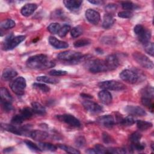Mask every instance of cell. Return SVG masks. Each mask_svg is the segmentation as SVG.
<instances>
[{
    "instance_id": "cell-1",
    "label": "cell",
    "mask_w": 154,
    "mask_h": 154,
    "mask_svg": "<svg viewBox=\"0 0 154 154\" xmlns=\"http://www.w3.org/2000/svg\"><path fill=\"white\" fill-rule=\"evenodd\" d=\"M28 67L32 69H47L55 66V63L49 60L45 54H37L30 57L26 62Z\"/></svg>"
},
{
    "instance_id": "cell-2",
    "label": "cell",
    "mask_w": 154,
    "mask_h": 154,
    "mask_svg": "<svg viewBox=\"0 0 154 154\" xmlns=\"http://www.w3.org/2000/svg\"><path fill=\"white\" fill-rule=\"evenodd\" d=\"M57 58L60 60L69 63H78L85 58V56L82 53L75 51H66L59 53Z\"/></svg>"
},
{
    "instance_id": "cell-3",
    "label": "cell",
    "mask_w": 154,
    "mask_h": 154,
    "mask_svg": "<svg viewBox=\"0 0 154 154\" xmlns=\"http://www.w3.org/2000/svg\"><path fill=\"white\" fill-rule=\"evenodd\" d=\"M86 67L88 71L93 73L108 71L105 61L99 59H94L87 61L86 63Z\"/></svg>"
},
{
    "instance_id": "cell-4",
    "label": "cell",
    "mask_w": 154,
    "mask_h": 154,
    "mask_svg": "<svg viewBox=\"0 0 154 154\" xmlns=\"http://www.w3.org/2000/svg\"><path fill=\"white\" fill-rule=\"evenodd\" d=\"M134 32L137 36L138 40L144 45L150 42L151 38V32L149 30L146 29L142 25H137L134 29Z\"/></svg>"
},
{
    "instance_id": "cell-5",
    "label": "cell",
    "mask_w": 154,
    "mask_h": 154,
    "mask_svg": "<svg viewBox=\"0 0 154 154\" xmlns=\"http://www.w3.org/2000/svg\"><path fill=\"white\" fill-rule=\"evenodd\" d=\"M26 37L25 35H18L14 37L13 34L8 35L3 44V49L4 50H11L22 42Z\"/></svg>"
},
{
    "instance_id": "cell-6",
    "label": "cell",
    "mask_w": 154,
    "mask_h": 154,
    "mask_svg": "<svg viewBox=\"0 0 154 154\" xmlns=\"http://www.w3.org/2000/svg\"><path fill=\"white\" fill-rule=\"evenodd\" d=\"M26 86V80L22 76H19L13 80L10 84L11 90L16 94L21 96L24 94Z\"/></svg>"
},
{
    "instance_id": "cell-7",
    "label": "cell",
    "mask_w": 154,
    "mask_h": 154,
    "mask_svg": "<svg viewBox=\"0 0 154 154\" xmlns=\"http://www.w3.org/2000/svg\"><path fill=\"white\" fill-rule=\"evenodd\" d=\"M98 86L103 89L114 91L123 90L126 88V85L125 84L115 80H108L100 82L98 84Z\"/></svg>"
},
{
    "instance_id": "cell-8",
    "label": "cell",
    "mask_w": 154,
    "mask_h": 154,
    "mask_svg": "<svg viewBox=\"0 0 154 154\" xmlns=\"http://www.w3.org/2000/svg\"><path fill=\"white\" fill-rule=\"evenodd\" d=\"M133 57L134 60L142 67L147 69H153V62L145 55L140 52H135L133 54Z\"/></svg>"
},
{
    "instance_id": "cell-9",
    "label": "cell",
    "mask_w": 154,
    "mask_h": 154,
    "mask_svg": "<svg viewBox=\"0 0 154 154\" xmlns=\"http://www.w3.org/2000/svg\"><path fill=\"white\" fill-rule=\"evenodd\" d=\"M57 118L61 122H63L72 127L79 128L81 126L79 120L71 114H64L62 115H57Z\"/></svg>"
},
{
    "instance_id": "cell-10",
    "label": "cell",
    "mask_w": 154,
    "mask_h": 154,
    "mask_svg": "<svg viewBox=\"0 0 154 154\" xmlns=\"http://www.w3.org/2000/svg\"><path fill=\"white\" fill-rule=\"evenodd\" d=\"M120 78L124 81L129 84H135L138 80V75L134 72L125 69L122 71L119 75Z\"/></svg>"
},
{
    "instance_id": "cell-11",
    "label": "cell",
    "mask_w": 154,
    "mask_h": 154,
    "mask_svg": "<svg viewBox=\"0 0 154 154\" xmlns=\"http://www.w3.org/2000/svg\"><path fill=\"white\" fill-rule=\"evenodd\" d=\"M1 128L8 132H10L13 134L18 135H22L23 134H26L28 131V128L26 126L23 127H18L16 125H9V124H5L2 123L1 124Z\"/></svg>"
},
{
    "instance_id": "cell-12",
    "label": "cell",
    "mask_w": 154,
    "mask_h": 154,
    "mask_svg": "<svg viewBox=\"0 0 154 154\" xmlns=\"http://www.w3.org/2000/svg\"><path fill=\"white\" fill-rule=\"evenodd\" d=\"M82 105L85 109L91 113H100L103 111V108L98 103L89 100L82 102Z\"/></svg>"
},
{
    "instance_id": "cell-13",
    "label": "cell",
    "mask_w": 154,
    "mask_h": 154,
    "mask_svg": "<svg viewBox=\"0 0 154 154\" xmlns=\"http://www.w3.org/2000/svg\"><path fill=\"white\" fill-rule=\"evenodd\" d=\"M85 16L87 20L91 24L97 25L100 19V14L93 9H88L85 11Z\"/></svg>"
},
{
    "instance_id": "cell-14",
    "label": "cell",
    "mask_w": 154,
    "mask_h": 154,
    "mask_svg": "<svg viewBox=\"0 0 154 154\" xmlns=\"http://www.w3.org/2000/svg\"><path fill=\"white\" fill-rule=\"evenodd\" d=\"M96 122L99 125L106 128H111L116 123L115 119L111 115H104L100 116L96 119Z\"/></svg>"
},
{
    "instance_id": "cell-15",
    "label": "cell",
    "mask_w": 154,
    "mask_h": 154,
    "mask_svg": "<svg viewBox=\"0 0 154 154\" xmlns=\"http://www.w3.org/2000/svg\"><path fill=\"white\" fill-rule=\"evenodd\" d=\"M108 70H113L117 68L119 65V59L114 54H110L106 57L105 60Z\"/></svg>"
},
{
    "instance_id": "cell-16",
    "label": "cell",
    "mask_w": 154,
    "mask_h": 154,
    "mask_svg": "<svg viewBox=\"0 0 154 154\" xmlns=\"http://www.w3.org/2000/svg\"><path fill=\"white\" fill-rule=\"evenodd\" d=\"M125 111L131 116H144L146 115V112L144 109L138 106L128 105L125 108Z\"/></svg>"
},
{
    "instance_id": "cell-17",
    "label": "cell",
    "mask_w": 154,
    "mask_h": 154,
    "mask_svg": "<svg viewBox=\"0 0 154 154\" xmlns=\"http://www.w3.org/2000/svg\"><path fill=\"white\" fill-rule=\"evenodd\" d=\"M28 136L36 141H43L48 138L49 134L48 133L43 131L34 130L30 131Z\"/></svg>"
},
{
    "instance_id": "cell-18",
    "label": "cell",
    "mask_w": 154,
    "mask_h": 154,
    "mask_svg": "<svg viewBox=\"0 0 154 154\" xmlns=\"http://www.w3.org/2000/svg\"><path fill=\"white\" fill-rule=\"evenodd\" d=\"M48 40L50 45L56 49H65L69 47V44L67 42L60 40L54 36H50Z\"/></svg>"
},
{
    "instance_id": "cell-19",
    "label": "cell",
    "mask_w": 154,
    "mask_h": 154,
    "mask_svg": "<svg viewBox=\"0 0 154 154\" xmlns=\"http://www.w3.org/2000/svg\"><path fill=\"white\" fill-rule=\"evenodd\" d=\"M98 97L100 102L105 105H109L112 102L111 94L106 90H101L98 93Z\"/></svg>"
},
{
    "instance_id": "cell-20",
    "label": "cell",
    "mask_w": 154,
    "mask_h": 154,
    "mask_svg": "<svg viewBox=\"0 0 154 154\" xmlns=\"http://www.w3.org/2000/svg\"><path fill=\"white\" fill-rule=\"evenodd\" d=\"M37 5L34 3H29L25 4L21 8V14L24 16H29L31 15L37 9Z\"/></svg>"
},
{
    "instance_id": "cell-21",
    "label": "cell",
    "mask_w": 154,
    "mask_h": 154,
    "mask_svg": "<svg viewBox=\"0 0 154 154\" xmlns=\"http://www.w3.org/2000/svg\"><path fill=\"white\" fill-rule=\"evenodd\" d=\"M63 3L65 7L70 11H76L78 10L82 3V1L79 0H66L63 1Z\"/></svg>"
},
{
    "instance_id": "cell-22",
    "label": "cell",
    "mask_w": 154,
    "mask_h": 154,
    "mask_svg": "<svg viewBox=\"0 0 154 154\" xmlns=\"http://www.w3.org/2000/svg\"><path fill=\"white\" fill-rule=\"evenodd\" d=\"M17 75V72L13 69L10 67L5 68L2 72V78L4 81H10Z\"/></svg>"
},
{
    "instance_id": "cell-23",
    "label": "cell",
    "mask_w": 154,
    "mask_h": 154,
    "mask_svg": "<svg viewBox=\"0 0 154 154\" xmlns=\"http://www.w3.org/2000/svg\"><path fill=\"white\" fill-rule=\"evenodd\" d=\"M115 19L113 16L108 13H106L103 16V22H102V27L105 29L110 28L114 23Z\"/></svg>"
},
{
    "instance_id": "cell-24",
    "label": "cell",
    "mask_w": 154,
    "mask_h": 154,
    "mask_svg": "<svg viewBox=\"0 0 154 154\" xmlns=\"http://www.w3.org/2000/svg\"><path fill=\"white\" fill-rule=\"evenodd\" d=\"M0 94H1V102L12 103V101H13L12 96L6 88L1 87L0 88Z\"/></svg>"
},
{
    "instance_id": "cell-25",
    "label": "cell",
    "mask_w": 154,
    "mask_h": 154,
    "mask_svg": "<svg viewBox=\"0 0 154 154\" xmlns=\"http://www.w3.org/2000/svg\"><path fill=\"white\" fill-rule=\"evenodd\" d=\"M119 123H120L122 125L125 126H131L133 124L135 123V120L133 118L132 116H129L126 117L125 118H123L122 117H120L117 119L116 120Z\"/></svg>"
},
{
    "instance_id": "cell-26",
    "label": "cell",
    "mask_w": 154,
    "mask_h": 154,
    "mask_svg": "<svg viewBox=\"0 0 154 154\" xmlns=\"http://www.w3.org/2000/svg\"><path fill=\"white\" fill-rule=\"evenodd\" d=\"M31 106L34 113L42 116L46 114L45 108L40 103L37 102H33L31 103Z\"/></svg>"
},
{
    "instance_id": "cell-27",
    "label": "cell",
    "mask_w": 154,
    "mask_h": 154,
    "mask_svg": "<svg viewBox=\"0 0 154 154\" xmlns=\"http://www.w3.org/2000/svg\"><path fill=\"white\" fill-rule=\"evenodd\" d=\"M36 79L38 82H42L52 84H57L59 82V79H58L57 78H55L54 77H49L47 76H39L37 77Z\"/></svg>"
},
{
    "instance_id": "cell-28",
    "label": "cell",
    "mask_w": 154,
    "mask_h": 154,
    "mask_svg": "<svg viewBox=\"0 0 154 154\" xmlns=\"http://www.w3.org/2000/svg\"><path fill=\"white\" fill-rule=\"evenodd\" d=\"M153 88L151 86H146L141 90V94L142 97H147L153 99L154 94Z\"/></svg>"
},
{
    "instance_id": "cell-29",
    "label": "cell",
    "mask_w": 154,
    "mask_h": 154,
    "mask_svg": "<svg viewBox=\"0 0 154 154\" xmlns=\"http://www.w3.org/2000/svg\"><path fill=\"white\" fill-rule=\"evenodd\" d=\"M38 146L39 148L42 150L45 151H51V152H54L57 149V147L51 143H44V142H40L38 144Z\"/></svg>"
},
{
    "instance_id": "cell-30",
    "label": "cell",
    "mask_w": 154,
    "mask_h": 154,
    "mask_svg": "<svg viewBox=\"0 0 154 154\" xmlns=\"http://www.w3.org/2000/svg\"><path fill=\"white\" fill-rule=\"evenodd\" d=\"M34 113V112L32 108H30L29 107H26V108H23L20 111L19 114L22 117V118L23 119V120H25L26 119L31 118L33 116Z\"/></svg>"
},
{
    "instance_id": "cell-31",
    "label": "cell",
    "mask_w": 154,
    "mask_h": 154,
    "mask_svg": "<svg viewBox=\"0 0 154 154\" xmlns=\"http://www.w3.org/2000/svg\"><path fill=\"white\" fill-rule=\"evenodd\" d=\"M137 126L140 131H146L152 127V123L149 122L138 120L137 121Z\"/></svg>"
},
{
    "instance_id": "cell-32",
    "label": "cell",
    "mask_w": 154,
    "mask_h": 154,
    "mask_svg": "<svg viewBox=\"0 0 154 154\" xmlns=\"http://www.w3.org/2000/svg\"><path fill=\"white\" fill-rule=\"evenodd\" d=\"M15 25H16V23L14 20H13L12 19H6L2 22L0 24V26L2 29H8L13 28L15 26Z\"/></svg>"
},
{
    "instance_id": "cell-33",
    "label": "cell",
    "mask_w": 154,
    "mask_h": 154,
    "mask_svg": "<svg viewBox=\"0 0 154 154\" xmlns=\"http://www.w3.org/2000/svg\"><path fill=\"white\" fill-rule=\"evenodd\" d=\"M121 4H122V8L124 10H125V11H131V10H135L138 8V7L136 4H134V3L130 1H123V2H122Z\"/></svg>"
},
{
    "instance_id": "cell-34",
    "label": "cell",
    "mask_w": 154,
    "mask_h": 154,
    "mask_svg": "<svg viewBox=\"0 0 154 154\" xmlns=\"http://www.w3.org/2000/svg\"><path fill=\"white\" fill-rule=\"evenodd\" d=\"M58 147L60 148L63 150H64L66 152L69 153H72V154L80 153V152L79 150H78L77 149H75V148H73L72 147L66 146V145H64V144H59L58 146Z\"/></svg>"
},
{
    "instance_id": "cell-35",
    "label": "cell",
    "mask_w": 154,
    "mask_h": 154,
    "mask_svg": "<svg viewBox=\"0 0 154 154\" xmlns=\"http://www.w3.org/2000/svg\"><path fill=\"white\" fill-rule=\"evenodd\" d=\"M83 32V29L81 26H76L70 30V35L73 38H77L81 35H82Z\"/></svg>"
},
{
    "instance_id": "cell-36",
    "label": "cell",
    "mask_w": 154,
    "mask_h": 154,
    "mask_svg": "<svg viewBox=\"0 0 154 154\" xmlns=\"http://www.w3.org/2000/svg\"><path fill=\"white\" fill-rule=\"evenodd\" d=\"M32 87L33 88L38 90H40L43 93H48L50 91V88L48 85L43 83H37V82L34 83L32 84Z\"/></svg>"
},
{
    "instance_id": "cell-37",
    "label": "cell",
    "mask_w": 154,
    "mask_h": 154,
    "mask_svg": "<svg viewBox=\"0 0 154 154\" xmlns=\"http://www.w3.org/2000/svg\"><path fill=\"white\" fill-rule=\"evenodd\" d=\"M61 28L60 25L58 23H51L49 24V25L48 26V30L53 34H58L60 29Z\"/></svg>"
},
{
    "instance_id": "cell-38",
    "label": "cell",
    "mask_w": 154,
    "mask_h": 154,
    "mask_svg": "<svg viewBox=\"0 0 154 154\" xmlns=\"http://www.w3.org/2000/svg\"><path fill=\"white\" fill-rule=\"evenodd\" d=\"M126 153V150L120 147H108L106 148V153L123 154Z\"/></svg>"
},
{
    "instance_id": "cell-39",
    "label": "cell",
    "mask_w": 154,
    "mask_h": 154,
    "mask_svg": "<svg viewBox=\"0 0 154 154\" xmlns=\"http://www.w3.org/2000/svg\"><path fill=\"white\" fill-rule=\"evenodd\" d=\"M141 103L146 107L148 108L152 112L153 109V103L152 99L147 97H141Z\"/></svg>"
},
{
    "instance_id": "cell-40",
    "label": "cell",
    "mask_w": 154,
    "mask_h": 154,
    "mask_svg": "<svg viewBox=\"0 0 154 154\" xmlns=\"http://www.w3.org/2000/svg\"><path fill=\"white\" fill-rule=\"evenodd\" d=\"M70 29H71V28L69 25L65 24L60 28V29L58 32V35L61 37H63L66 35V34L69 32V31L70 30Z\"/></svg>"
},
{
    "instance_id": "cell-41",
    "label": "cell",
    "mask_w": 154,
    "mask_h": 154,
    "mask_svg": "<svg viewBox=\"0 0 154 154\" xmlns=\"http://www.w3.org/2000/svg\"><path fill=\"white\" fill-rule=\"evenodd\" d=\"M91 43V41L88 38H82L76 41L74 43V46L76 48L83 47L87 45H88Z\"/></svg>"
},
{
    "instance_id": "cell-42",
    "label": "cell",
    "mask_w": 154,
    "mask_h": 154,
    "mask_svg": "<svg viewBox=\"0 0 154 154\" xmlns=\"http://www.w3.org/2000/svg\"><path fill=\"white\" fill-rule=\"evenodd\" d=\"M141 138V134L138 132H135L131 134L129 136V140L132 143H137L140 141V140Z\"/></svg>"
},
{
    "instance_id": "cell-43",
    "label": "cell",
    "mask_w": 154,
    "mask_h": 154,
    "mask_svg": "<svg viewBox=\"0 0 154 154\" xmlns=\"http://www.w3.org/2000/svg\"><path fill=\"white\" fill-rule=\"evenodd\" d=\"M25 144L27 146V147L31 149V150L32 151H34V152H39V151H41L40 149L39 148L38 146L35 144V143H34L33 142H32L31 141H29V140H26L25 141Z\"/></svg>"
},
{
    "instance_id": "cell-44",
    "label": "cell",
    "mask_w": 154,
    "mask_h": 154,
    "mask_svg": "<svg viewBox=\"0 0 154 154\" xmlns=\"http://www.w3.org/2000/svg\"><path fill=\"white\" fill-rule=\"evenodd\" d=\"M75 144L78 147H83L86 144L85 138L83 136H79L75 139Z\"/></svg>"
},
{
    "instance_id": "cell-45",
    "label": "cell",
    "mask_w": 154,
    "mask_h": 154,
    "mask_svg": "<svg viewBox=\"0 0 154 154\" xmlns=\"http://www.w3.org/2000/svg\"><path fill=\"white\" fill-rule=\"evenodd\" d=\"M144 50L145 51L151 56H153V43L149 42V43L144 45Z\"/></svg>"
},
{
    "instance_id": "cell-46",
    "label": "cell",
    "mask_w": 154,
    "mask_h": 154,
    "mask_svg": "<svg viewBox=\"0 0 154 154\" xmlns=\"http://www.w3.org/2000/svg\"><path fill=\"white\" fill-rule=\"evenodd\" d=\"M50 75L53 76H63L65 75L67 73V72L65 70H51L48 73Z\"/></svg>"
},
{
    "instance_id": "cell-47",
    "label": "cell",
    "mask_w": 154,
    "mask_h": 154,
    "mask_svg": "<svg viewBox=\"0 0 154 154\" xmlns=\"http://www.w3.org/2000/svg\"><path fill=\"white\" fill-rule=\"evenodd\" d=\"M145 148V145L144 144L141 143L140 141L137 143H132L131 144V149L137 150V151H141L143 150Z\"/></svg>"
},
{
    "instance_id": "cell-48",
    "label": "cell",
    "mask_w": 154,
    "mask_h": 154,
    "mask_svg": "<svg viewBox=\"0 0 154 154\" xmlns=\"http://www.w3.org/2000/svg\"><path fill=\"white\" fill-rule=\"evenodd\" d=\"M117 8V5L115 4H108L105 7V10L106 11V13L110 14L112 15V13H114Z\"/></svg>"
},
{
    "instance_id": "cell-49",
    "label": "cell",
    "mask_w": 154,
    "mask_h": 154,
    "mask_svg": "<svg viewBox=\"0 0 154 154\" xmlns=\"http://www.w3.org/2000/svg\"><path fill=\"white\" fill-rule=\"evenodd\" d=\"M133 16V13L129 11H120L118 13V16L119 17L124 18V19H129L132 17Z\"/></svg>"
},
{
    "instance_id": "cell-50",
    "label": "cell",
    "mask_w": 154,
    "mask_h": 154,
    "mask_svg": "<svg viewBox=\"0 0 154 154\" xmlns=\"http://www.w3.org/2000/svg\"><path fill=\"white\" fill-rule=\"evenodd\" d=\"M1 105H2V107L5 112H10L13 109L11 103L1 102Z\"/></svg>"
},
{
    "instance_id": "cell-51",
    "label": "cell",
    "mask_w": 154,
    "mask_h": 154,
    "mask_svg": "<svg viewBox=\"0 0 154 154\" xmlns=\"http://www.w3.org/2000/svg\"><path fill=\"white\" fill-rule=\"evenodd\" d=\"M102 139L105 143L108 144L111 143L113 142V140L112 139L111 137L106 132H103L102 134Z\"/></svg>"
},
{
    "instance_id": "cell-52",
    "label": "cell",
    "mask_w": 154,
    "mask_h": 154,
    "mask_svg": "<svg viewBox=\"0 0 154 154\" xmlns=\"http://www.w3.org/2000/svg\"><path fill=\"white\" fill-rule=\"evenodd\" d=\"M94 149L96 150L97 153H106V148L101 144H96L94 147Z\"/></svg>"
},
{
    "instance_id": "cell-53",
    "label": "cell",
    "mask_w": 154,
    "mask_h": 154,
    "mask_svg": "<svg viewBox=\"0 0 154 154\" xmlns=\"http://www.w3.org/2000/svg\"><path fill=\"white\" fill-rule=\"evenodd\" d=\"M88 2L91 4H93L94 5H102V4H103V1H99V0H93V1H88Z\"/></svg>"
},
{
    "instance_id": "cell-54",
    "label": "cell",
    "mask_w": 154,
    "mask_h": 154,
    "mask_svg": "<svg viewBox=\"0 0 154 154\" xmlns=\"http://www.w3.org/2000/svg\"><path fill=\"white\" fill-rule=\"evenodd\" d=\"M85 152L88 153H90V154H91H91H93V153H97L96 150L94 149H94H89L85 151Z\"/></svg>"
},
{
    "instance_id": "cell-55",
    "label": "cell",
    "mask_w": 154,
    "mask_h": 154,
    "mask_svg": "<svg viewBox=\"0 0 154 154\" xmlns=\"http://www.w3.org/2000/svg\"><path fill=\"white\" fill-rule=\"evenodd\" d=\"M7 150H8V152H11V150H13V148H11V147H8V148H7V149H4V152H7Z\"/></svg>"
}]
</instances>
